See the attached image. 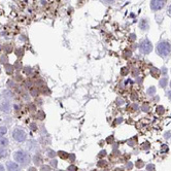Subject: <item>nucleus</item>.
I'll use <instances>...</instances> for the list:
<instances>
[{
    "label": "nucleus",
    "instance_id": "obj_1",
    "mask_svg": "<svg viewBox=\"0 0 171 171\" xmlns=\"http://www.w3.org/2000/svg\"><path fill=\"white\" fill-rule=\"evenodd\" d=\"M14 158L18 163H20L22 165H27L30 162V156L24 151L16 152L15 155H14Z\"/></svg>",
    "mask_w": 171,
    "mask_h": 171
},
{
    "label": "nucleus",
    "instance_id": "obj_2",
    "mask_svg": "<svg viewBox=\"0 0 171 171\" xmlns=\"http://www.w3.org/2000/svg\"><path fill=\"white\" fill-rule=\"evenodd\" d=\"M170 52H171V45L167 41H162V42H160L159 44H158V46H157L158 55H160L162 57L168 56L170 54Z\"/></svg>",
    "mask_w": 171,
    "mask_h": 171
},
{
    "label": "nucleus",
    "instance_id": "obj_3",
    "mask_svg": "<svg viewBox=\"0 0 171 171\" xmlns=\"http://www.w3.org/2000/svg\"><path fill=\"white\" fill-rule=\"evenodd\" d=\"M139 48H140V52L143 53V54H149V53H151L152 50H153V44L148 40V39H144V40H142L140 42Z\"/></svg>",
    "mask_w": 171,
    "mask_h": 171
},
{
    "label": "nucleus",
    "instance_id": "obj_4",
    "mask_svg": "<svg viewBox=\"0 0 171 171\" xmlns=\"http://www.w3.org/2000/svg\"><path fill=\"white\" fill-rule=\"evenodd\" d=\"M12 137L18 142H23L26 139V133L22 129H15L14 132H12Z\"/></svg>",
    "mask_w": 171,
    "mask_h": 171
},
{
    "label": "nucleus",
    "instance_id": "obj_5",
    "mask_svg": "<svg viewBox=\"0 0 171 171\" xmlns=\"http://www.w3.org/2000/svg\"><path fill=\"white\" fill-rule=\"evenodd\" d=\"M166 3V0H152L151 1V8L153 10H159L163 8Z\"/></svg>",
    "mask_w": 171,
    "mask_h": 171
},
{
    "label": "nucleus",
    "instance_id": "obj_6",
    "mask_svg": "<svg viewBox=\"0 0 171 171\" xmlns=\"http://www.w3.org/2000/svg\"><path fill=\"white\" fill-rule=\"evenodd\" d=\"M6 168L8 171H20L19 165L15 162H10V161L6 163Z\"/></svg>",
    "mask_w": 171,
    "mask_h": 171
},
{
    "label": "nucleus",
    "instance_id": "obj_7",
    "mask_svg": "<svg viewBox=\"0 0 171 171\" xmlns=\"http://www.w3.org/2000/svg\"><path fill=\"white\" fill-rule=\"evenodd\" d=\"M58 155H59V157L61 158V159H64V160L67 159V158H69V154H67L66 152H63V151H60Z\"/></svg>",
    "mask_w": 171,
    "mask_h": 171
},
{
    "label": "nucleus",
    "instance_id": "obj_8",
    "mask_svg": "<svg viewBox=\"0 0 171 171\" xmlns=\"http://www.w3.org/2000/svg\"><path fill=\"white\" fill-rule=\"evenodd\" d=\"M167 83H168V80L166 77H163V78H161L160 80V86H161V88H165L166 86H167Z\"/></svg>",
    "mask_w": 171,
    "mask_h": 171
},
{
    "label": "nucleus",
    "instance_id": "obj_9",
    "mask_svg": "<svg viewBox=\"0 0 171 171\" xmlns=\"http://www.w3.org/2000/svg\"><path fill=\"white\" fill-rule=\"evenodd\" d=\"M151 73H152V75L154 77H158V76H159V74H160V70H158L157 68H152Z\"/></svg>",
    "mask_w": 171,
    "mask_h": 171
},
{
    "label": "nucleus",
    "instance_id": "obj_10",
    "mask_svg": "<svg viewBox=\"0 0 171 171\" xmlns=\"http://www.w3.org/2000/svg\"><path fill=\"white\" fill-rule=\"evenodd\" d=\"M8 144V140L4 137H0V145H2V146H5Z\"/></svg>",
    "mask_w": 171,
    "mask_h": 171
},
{
    "label": "nucleus",
    "instance_id": "obj_11",
    "mask_svg": "<svg viewBox=\"0 0 171 171\" xmlns=\"http://www.w3.org/2000/svg\"><path fill=\"white\" fill-rule=\"evenodd\" d=\"M34 163H35L36 165H40V164L42 163L41 158L39 157V156H35V157H34Z\"/></svg>",
    "mask_w": 171,
    "mask_h": 171
},
{
    "label": "nucleus",
    "instance_id": "obj_12",
    "mask_svg": "<svg viewBox=\"0 0 171 171\" xmlns=\"http://www.w3.org/2000/svg\"><path fill=\"white\" fill-rule=\"evenodd\" d=\"M140 28H141V29H148V24H146V21H145V20L141 21V23H140Z\"/></svg>",
    "mask_w": 171,
    "mask_h": 171
},
{
    "label": "nucleus",
    "instance_id": "obj_13",
    "mask_svg": "<svg viewBox=\"0 0 171 171\" xmlns=\"http://www.w3.org/2000/svg\"><path fill=\"white\" fill-rule=\"evenodd\" d=\"M155 93H156V88L155 87H152V88H150L148 90V94L149 95H154Z\"/></svg>",
    "mask_w": 171,
    "mask_h": 171
},
{
    "label": "nucleus",
    "instance_id": "obj_14",
    "mask_svg": "<svg viewBox=\"0 0 171 171\" xmlns=\"http://www.w3.org/2000/svg\"><path fill=\"white\" fill-rule=\"evenodd\" d=\"M7 155V151L6 150H3V149H0V158H3Z\"/></svg>",
    "mask_w": 171,
    "mask_h": 171
},
{
    "label": "nucleus",
    "instance_id": "obj_15",
    "mask_svg": "<svg viewBox=\"0 0 171 171\" xmlns=\"http://www.w3.org/2000/svg\"><path fill=\"white\" fill-rule=\"evenodd\" d=\"M6 131H7L6 127H0V136H1V135H4V134L6 133Z\"/></svg>",
    "mask_w": 171,
    "mask_h": 171
},
{
    "label": "nucleus",
    "instance_id": "obj_16",
    "mask_svg": "<svg viewBox=\"0 0 171 171\" xmlns=\"http://www.w3.org/2000/svg\"><path fill=\"white\" fill-rule=\"evenodd\" d=\"M1 108H2L3 111H5V112H8V111H9V106H8V104H3L2 106H1Z\"/></svg>",
    "mask_w": 171,
    "mask_h": 171
},
{
    "label": "nucleus",
    "instance_id": "obj_17",
    "mask_svg": "<svg viewBox=\"0 0 171 171\" xmlns=\"http://www.w3.org/2000/svg\"><path fill=\"white\" fill-rule=\"evenodd\" d=\"M157 112L159 113V114H163L164 113V108L162 106H158L157 107Z\"/></svg>",
    "mask_w": 171,
    "mask_h": 171
},
{
    "label": "nucleus",
    "instance_id": "obj_18",
    "mask_svg": "<svg viewBox=\"0 0 171 171\" xmlns=\"http://www.w3.org/2000/svg\"><path fill=\"white\" fill-rule=\"evenodd\" d=\"M68 171H77V167L74 165H71L68 167Z\"/></svg>",
    "mask_w": 171,
    "mask_h": 171
},
{
    "label": "nucleus",
    "instance_id": "obj_19",
    "mask_svg": "<svg viewBox=\"0 0 171 171\" xmlns=\"http://www.w3.org/2000/svg\"><path fill=\"white\" fill-rule=\"evenodd\" d=\"M142 165H143V162H142V161H140V160H139V161H137V162L135 163V166H137L138 168H140Z\"/></svg>",
    "mask_w": 171,
    "mask_h": 171
},
{
    "label": "nucleus",
    "instance_id": "obj_20",
    "mask_svg": "<svg viewBox=\"0 0 171 171\" xmlns=\"http://www.w3.org/2000/svg\"><path fill=\"white\" fill-rule=\"evenodd\" d=\"M47 155L52 158V157H55L56 156V153L54 152V151H48V153H47Z\"/></svg>",
    "mask_w": 171,
    "mask_h": 171
},
{
    "label": "nucleus",
    "instance_id": "obj_21",
    "mask_svg": "<svg viewBox=\"0 0 171 171\" xmlns=\"http://www.w3.org/2000/svg\"><path fill=\"white\" fill-rule=\"evenodd\" d=\"M149 171H153L154 169H155V166L154 165H152V164H150V165H148V168H146Z\"/></svg>",
    "mask_w": 171,
    "mask_h": 171
},
{
    "label": "nucleus",
    "instance_id": "obj_22",
    "mask_svg": "<svg viewBox=\"0 0 171 171\" xmlns=\"http://www.w3.org/2000/svg\"><path fill=\"white\" fill-rule=\"evenodd\" d=\"M127 73H128V68L124 67V68L122 69V74H123V75H126Z\"/></svg>",
    "mask_w": 171,
    "mask_h": 171
},
{
    "label": "nucleus",
    "instance_id": "obj_23",
    "mask_svg": "<svg viewBox=\"0 0 171 171\" xmlns=\"http://www.w3.org/2000/svg\"><path fill=\"white\" fill-rule=\"evenodd\" d=\"M51 164H52V166L54 167V168H56V167H57V161H56V160H53V161L51 162Z\"/></svg>",
    "mask_w": 171,
    "mask_h": 171
},
{
    "label": "nucleus",
    "instance_id": "obj_24",
    "mask_svg": "<svg viewBox=\"0 0 171 171\" xmlns=\"http://www.w3.org/2000/svg\"><path fill=\"white\" fill-rule=\"evenodd\" d=\"M41 171H51V169H50L48 166H43L42 169H41Z\"/></svg>",
    "mask_w": 171,
    "mask_h": 171
},
{
    "label": "nucleus",
    "instance_id": "obj_25",
    "mask_svg": "<svg viewBox=\"0 0 171 171\" xmlns=\"http://www.w3.org/2000/svg\"><path fill=\"white\" fill-rule=\"evenodd\" d=\"M167 96H168V98H169V100L171 101V92H168V93H167Z\"/></svg>",
    "mask_w": 171,
    "mask_h": 171
},
{
    "label": "nucleus",
    "instance_id": "obj_26",
    "mask_svg": "<svg viewBox=\"0 0 171 171\" xmlns=\"http://www.w3.org/2000/svg\"><path fill=\"white\" fill-rule=\"evenodd\" d=\"M28 171H37V170H36V168L31 167V168H29V169H28Z\"/></svg>",
    "mask_w": 171,
    "mask_h": 171
},
{
    "label": "nucleus",
    "instance_id": "obj_27",
    "mask_svg": "<svg viewBox=\"0 0 171 171\" xmlns=\"http://www.w3.org/2000/svg\"><path fill=\"white\" fill-rule=\"evenodd\" d=\"M168 14H169V16L171 17V5H170L169 8H168Z\"/></svg>",
    "mask_w": 171,
    "mask_h": 171
},
{
    "label": "nucleus",
    "instance_id": "obj_28",
    "mask_svg": "<svg viewBox=\"0 0 171 171\" xmlns=\"http://www.w3.org/2000/svg\"><path fill=\"white\" fill-rule=\"evenodd\" d=\"M162 149H163V152H165L166 150H168V146H167V145H163V148H162Z\"/></svg>",
    "mask_w": 171,
    "mask_h": 171
},
{
    "label": "nucleus",
    "instance_id": "obj_29",
    "mask_svg": "<svg viewBox=\"0 0 171 171\" xmlns=\"http://www.w3.org/2000/svg\"><path fill=\"white\" fill-rule=\"evenodd\" d=\"M104 1H105V2H108V3H111V2L114 1V0H104Z\"/></svg>",
    "mask_w": 171,
    "mask_h": 171
},
{
    "label": "nucleus",
    "instance_id": "obj_30",
    "mask_svg": "<svg viewBox=\"0 0 171 171\" xmlns=\"http://www.w3.org/2000/svg\"><path fill=\"white\" fill-rule=\"evenodd\" d=\"M132 163H128V169H131V167H132Z\"/></svg>",
    "mask_w": 171,
    "mask_h": 171
},
{
    "label": "nucleus",
    "instance_id": "obj_31",
    "mask_svg": "<svg viewBox=\"0 0 171 171\" xmlns=\"http://www.w3.org/2000/svg\"><path fill=\"white\" fill-rule=\"evenodd\" d=\"M102 152H103V153H100V154H99L100 157H101V156H105V151H102Z\"/></svg>",
    "mask_w": 171,
    "mask_h": 171
},
{
    "label": "nucleus",
    "instance_id": "obj_32",
    "mask_svg": "<svg viewBox=\"0 0 171 171\" xmlns=\"http://www.w3.org/2000/svg\"><path fill=\"white\" fill-rule=\"evenodd\" d=\"M0 171H4V168H3V166L0 164Z\"/></svg>",
    "mask_w": 171,
    "mask_h": 171
},
{
    "label": "nucleus",
    "instance_id": "obj_33",
    "mask_svg": "<svg viewBox=\"0 0 171 171\" xmlns=\"http://www.w3.org/2000/svg\"><path fill=\"white\" fill-rule=\"evenodd\" d=\"M31 128L34 130V129H35V125H34V124H31Z\"/></svg>",
    "mask_w": 171,
    "mask_h": 171
},
{
    "label": "nucleus",
    "instance_id": "obj_34",
    "mask_svg": "<svg viewBox=\"0 0 171 171\" xmlns=\"http://www.w3.org/2000/svg\"><path fill=\"white\" fill-rule=\"evenodd\" d=\"M57 171H63V170H57Z\"/></svg>",
    "mask_w": 171,
    "mask_h": 171
},
{
    "label": "nucleus",
    "instance_id": "obj_35",
    "mask_svg": "<svg viewBox=\"0 0 171 171\" xmlns=\"http://www.w3.org/2000/svg\"><path fill=\"white\" fill-rule=\"evenodd\" d=\"M170 88H171V82H170Z\"/></svg>",
    "mask_w": 171,
    "mask_h": 171
}]
</instances>
